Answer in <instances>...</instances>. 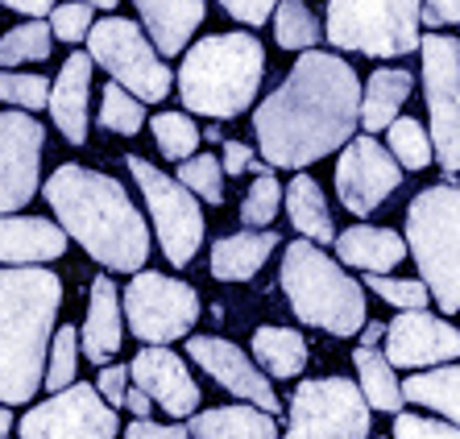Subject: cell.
<instances>
[{
    "instance_id": "6da1fadb",
    "label": "cell",
    "mask_w": 460,
    "mask_h": 439,
    "mask_svg": "<svg viewBox=\"0 0 460 439\" xmlns=\"http://www.w3.org/2000/svg\"><path fill=\"white\" fill-rule=\"evenodd\" d=\"M361 100L365 87L353 63L328 50H303L290 75L257 104V150L274 171H303L357 137Z\"/></svg>"
},
{
    "instance_id": "7a4b0ae2",
    "label": "cell",
    "mask_w": 460,
    "mask_h": 439,
    "mask_svg": "<svg viewBox=\"0 0 460 439\" xmlns=\"http://www.w3.org/2000/svg\"><path fill=\"white\" fill-rule=\"evenodd\" d=\"M42 191L54 220L84 245L87 258L104 269L141 274V261L150 258V224L112 174L66 162L46 179Z\"/></svg>"
},
{
    "instance_id": "3957f363",
    "label": "cell",
    "mask_w": 460,
    "mask_h": 439,
    "mask_svg": "<svg viewBox=\"0 0 460 439\" xmlns=\"http://www.w3.org/2000/svg\"><path fill=\"white\" fill-rule=\"evenodd\" d=\"M63 282L46 266L0 269V402L22 407L46 386Z\"/></svg>"
},
{
    "instance_id": "277c9868",
    "label": "cell",
    "mask_w": 460,
    "mask_h": 439,
    "mask_svg": "<svg viewBox=\"0 0 460 439\" xmlns=\"http://www.w3.org/2000/svg\"><path fill=\"white\" fill-rule=\"evenodd\" d=\"M266 75V46L253 33H212L195 42L179 66V96L187 112L233 120L253 104Z\"/></svg>"
},
{
    "instance_id": "5b68a950",
    "label": "cell",
    "mask_w": 460,
    "mask_h": 439,
    "mask_svg": "<svg viewBox=\"0 0 460 439\" xmlns=\"http://www.w3.org/2000/svg\"><path fill=\"white\" fill-rule=\"evenodd\" d=\"M279 282L287 290L290 311L307 328H323L328 336H357L369 323L361 282L315 241H290L282 253Z\"/></svg>"
},
{
    "instance_id": "8992f818",
    "label": "cell",
    "mask_w": 460,
    "mask_h": 439,
    "mask_svg": "<svg viewBox=\"0 0 460 439\" xmlns=\"http://www.w3.org/2000/svg\"><path fill=\"white\" fill-rule=\"evenodd\" d=\"M407 245L444 315L460 311V182H436L407 207Z\"/></svg>"
},
{
    "instance_id": "52a82bcc",
    "label": "cell",
    "mask_w": 460,
    "mask_h": 439,
    "mask_svg": "<svg viewBox=\"0 0 460 439\" xmlns=\"http://www.w3.org/2000/svg\"><path fill=\"white\" fill-rule=\"evenodd\" d=\"M428 0H328L323 38L336 50H357L369 58H398L419 50Z\"/></svg>"
},
{
    "instance_id": "ba28073f",
    "label": "cell",
    "mask_w": 460,
    "mask_h": 439,
    "mask_svg": "<svg viewBox=\"0 0 460 439\" xmlns=\"http://www.w3.org/2000/svg\"><path fill=\"white\" fill-rule=\"evenodd\" d=\"M87 54L96 58V66H104L112 75V83L128 87L146 104H158V100L171 96L174 75L171 66L162 63L146 25L128 22V17H104L87 33Z\"/></svg>"
},
{
    "instance_id": "9c48e42d",
    "label": "cell",
    "mask_w": 460,
    "mask_h": 439,
    "mask_svg": "<svg viewBox=\"0 0 460 439\" xmlns=\"http://www.w3.org/2000/svg\"><path fill=\"white\" fill-rule=\"evenodd\" d=\"M128 174L146 195V207L154 215V233H158V245L166 253L174 269H187L191 258L204 245V207H199V195L187 191L179 179L162 174L154 162L128 154Z\"/></svg>"
},
{
    "instance_id": "30bf717a",
    "label": "cell",
    "mask_w": 460,
    "mask_h": 439,
    "mask_svg": "<svg viewBox=\"0 0 460 439\" xmlns=\"http://www.w3.org/2000/svg\"><path fill=\"white\" fill-rule=\"evenodd\" d=\"M369 402L349 377H311L290 394L287 439H369Z\"/></svg>"
},
{
    "instance_id": "8fae6325",
    "label": "cell",
    "mask_w": 460,
    "mask_h": 439,
    "mask_svg": "<svg viewBox=\"0 0 460 439\" xmlns=\"http://www.w3.org/2000/svg\"><path fill=\"white\" fill-rule=\"evenodd\" d=\"M199 320V290L179 278L141 269L125 286V323L141 344H166L182 340Z\"/></svg>"
},
{
    "instance_id": "7c38bea8",
    "label": "cell",
    "mask_w": 460,
    "mask_h": 439,
    "mask_svg": "<svg viewBox=\"0 0 460 439\" xmlns=\"http://www.w3.org/2000/svg\"><path fill=\"white\" fill-rule=\"evenodd\" d=\"M423 92L431 108V141L444 174L460 171V42L444 33H423Z\"/></svg>"
},
{
    "instance_id": "4fadbf2b",
    "label": "cell",
    "mask_w": 460,
    "mask_h": 439,
    "mask_svg": "<svg viewBox=\"0 0 460 439\" xmlns=\"http://www.w3.org/2000/svg\"><path fill=\"white\" fill-rule=\"evenodd\" d=\"M22 439H117L120 418L96 386L75 382L22 415Z\"/></svg>"
},
{
    "instance_id": "5bb4252c",
    "label": "cell",
    "mask_w": 460,
    "mask_h": 439,
    "mask_svg": "<svg viewBox=\"0 0 460 439\" xmlns=\"http://www.w3.org/2000/svg\"><path fill=\"white\" fill-rule=\"evenodd\" d=\"M398 182H402V166L382 141H374V133H357L341 150L336 195L353 215L377 212L390 199V191H398Z\"/></svg>"
},
{
    "instance_id": "9a60e30c",
    "label": "cell",
    "mask_w": 460,
    "mask_h": 439,
    "mask_svg": "<svg viewBox=\"0 0 460 439\" xmlns=\"http://www.w3.org/2000/svg\"><path fill=\"white\" fill-rule=\"evenodd\" d=\"M46 129L33 117L0 112V215H17L42 187Z\"/></svg>"
},
{
    "instance_id": "2e32d148",
    "label": "cell",
    "mask_w": 460,
    "mask_h": 439,
    "mask_svg": "<svg viewBox=\"0 0 460 439\" xmlns=\"http://www.w3.org/2000/svg\"><path fill=\"white\" fill-rule=\"evenodd\" d=\"M187 356H191L208 377H216L228 394L245 398L249 407H261L270 415H279L282 402L270 386V373L257 361H249L245 348H236L233 340H220V336H187Z\"/></svg>"
},
{
    "instance_id": "e0dca14e",
    "label": "cell",
    "mask_w": 460,
    "mask_h": 439,
    "mask_svg": "<svg viewBox=\"0 0 460 439\" xmlns=\"http://www.w3.org/2000/svg\"><path fill=\"white\" fill-rule=\"evenodd\" d=\"M385 356L394 369H439L460 361V328L428 311H402L385 328Z\"/></svg>"
},
{
    "instance_id": "ac0fdd59",
    "label": "cell",
    "mask_w": 460,
    "mask_h": 439,
    "mask_svg": "<svg viewBox=\"0 0 460 439\" xmlns=\"http://www.w3.org/2000/svg\"><path fill=\"white\" fill-rule=\"evenodd\" d=\"M128 369H133V386L146 390L171 418L199 415V386L187 373V361L179 353L162 348V344H146Z\"/></svg>"
},
{
    "instance_id": "d6986e66",
    "label": "cell",
    "mask_w": 460,
    "mask_h": 439,
    "mask_svg": "<svg viewBox=\"0 0 460 439\" xmlns=\"http://www.w3.org/2000/svg\"><path fill=\"white\" fill-rule=\"evenodd\" d=\"M66 228L42 215H0V266L22 269L58 261L66 253Z\"/></svg>"
},
{
    "instance_id": "ffe728a7",
    "label": "cell",
    "mask_w": 460,
    "mask_h": 439,
    "mask_svg": "<svg viewBox=\"0 0 460 439\" xmlns=\"http://www.w3.org/2000/svg\"><path fill=\"white\" fill-rule=\"evenodd\" d=\"M120 307H125V294L117 290V282L100 274L92 278V294H87V320L79 328V340H84V356L92 364H108L112 353H120V340H125V328L120 323Z\"/></svg>"
},
{
    "instance_id": "44dd1931",
    "label": "cell",
    "mask_w": 460,
    "mask_h": 439,
    "mask_svg": "<svg viewBox=\"0 0 460 439\" xmlns=\"http://www.w3.org/2000/svg\"><path fill=\"white\" fill-rule=\"evenodd\" d=\"M92 66L96 58L92 54H71L58 71L50 87V117L54 129L63 133L71 145H84L87 141V92H92Z\"/></svg>"
},
{
    "instance_id": "7402d4cb",
    "label": "cell",
    "mask_w": 460,
    "mask_h": 439,
    "mask_svg": "<svg viewBox=\"0 0 460 439\" xmlns=\"http://www.w3.org/2000/svg\"><path fill=\"white\" fill-rule=\"evenodd\" d=\"M407 253H411L407 236L390 233V228L357 224L336 236V258H341L344 266L365 269V274H390L398 261H407Z\"/></svg>"
},
{
    "instance_id": "603a6c76",
    "label": "cell",
    "mask_w": 460,
    "mask_h": 439,
    "mask_svg": "<svg viewBox=\"0 0 460 439\" xmlns=\"http://www.w3.org/2000/svg\"><path fill=\"white\" fill-rule=\"evenodd\" d=\"M141 13V25L150 33L158 54H182L187 38L204 25V0H133Z\"/></svg>"
},
{
    "instance_id": "cb8c5ba5",
    "label": "cell",
    "mask_w": 460,
    "mask_h": 439,
    "mask_svg": "<svg viewBox=\"0 0 460 439\" xmlns=\"http://www.w3.org/2000/svg\"><path fill=\"white\" fill-rule=\"evenodd\" d=\"M279 249V233L270 228H245V233L220 236L212 245V278L216 282H249Z\"/></svg>"
},
{
    "instance_id": "d4e9b609",
    "label": "cell",
    "mask_w": 460,
    "mask_h": 439,
    "mask_svg": "<svg viewBox=\"0 0 460 439\" xmlns=\"http://www.w3.org/2000/svg\"><path fill=\"white\" fill-rule=\"evenodd\" d=\"M195 439H279V423L261 407H216L187 418Z\"/></svg>"
},
{
    "instance_id": "484cf974",
    "label": "cell",
    "mask_w": 460,
    "mask_h": 439,
    "mask_svg": "<svg viewBox=\"0 0 460 439\" xmlns=\"http://www.w3.org/2000/svg\"><path fill=\"white\" fill-rule=\"evenodd\" d=\"M287 220L303 233V241H315V245H336V236H341L332 224V212H328L320 182L303 171L287 187Z\"/></svg>"
},
{
    "instance_id": "4316f807",
    "label": "cell",
    "mask_w": 460,
    "mask_h": 439,
    "mask_svg": "<svg viewBox=\"0 0 460 439\" xmlns=\"http://www.w3.org/2000/svg\"><path fill=\"white\" fill-rule=\"evenodd\" d=\"M411 71H398V66H382L369 75L365 83V100H361V129L365 133H377V129H390L402 112L411 96Z\"/></svg>"
},
{
    "instance_id": "83f0119b",
    "label": "cell",
    "mask_w": 460,
    "mask_h": 439,
    "mask_svg": "<svg viewBox=\"0 0 460 439\" xmlns=\"http://www.w3.org/2000/svg\"><path fill=\"white\" fill-rule=\"evenodd\" d=\"M353 364H357V386H361L365 402L374 410H385V415H402V402H407V394H402V382L394 377V364H390V356L377 353V348H357L353 353Z\"/></svg>"
},
{
    "instance_id": "f1b7e54d",
    "label": "cell",
    "mask_w": 460,
    "mask_h": 439,
    "mask_svg": "<svg viewBox=\"0 0 460 439\" xmlns=\"http://www.w3.org/2000/svg\"><path fill=\"white\" fill-rule=\"evenodd\" d=\"M253 361L270 377H299L307 369V340L295 328H257L253 332Z\"/></svg>"
},
{
    "instance_id": "f546056e",
    "label": "cell",
    "mask_w": 460,
    "mask_h": 439,
    "mask_svg": "<svg viewBox=\"0 0 460 439\" xmlns=\"http://www.w3.org/2000/svg\"><path fill=\"white\" fill-rule=\"evenodd\" d=\"M402 394H407V402L436 410V415H444L448 423L460 427V364H439V369L407 377Z\"/></svg>"
},
{
    "instance_id": "4dcf8cb0",
    "label": "cell",
    "mask_w": 460,
    "mask_h": 439,
    "mask_svg": "<svg viewBox=\"0 0 460 439\" xmlns=\"http://www.w3.org/2000/svg\"><path fill=\"white\" fill-rule=\"evenodd\" d=\"M385 150L398 158L402 171H423L436 162V141H431V129H423L419 120L398 117L390 129H385Z\"/></svg>"
},
{
    "instance_id": "1f68e13d",
    "label": "cell",
    "mask_w": 460,
    "mask_h": 439,
    "mask_svg": "<svg viewBox=\"0 0 460 439\" xmlns=\"http://www.w3.org/2000/svg\"><path fill=\"white\" fill-rule=\"evenodd\" d=\"M50 22H25L0 38V71H9L17 63H42L50 58Z\"/></svg>"
},
{
    "instance_id": "d6a6232c",
    "label": "cell",
    "mask_w": 460,
    "mask_h": 439,
    "mask_svg": "<svg viewBox=\"0 0 460 439\" xmlns=\"http://www.w3.org/2000/svg\"><path fill=\"white\" fill-rule=\"evenodd\" d=\"M100 129L120 133V137H133V133L146 129V100H137L128 87L108 83L104 100H100Z\"/></svg>"
},
{
    "instance_id": "836d02e7",
    "label": "cell",
    "mask_w": 460,
    "mask_h": 439,
    "mask_svg": "<svg viewBox=\"0 0 460 439\" xmlns=\"http://www.w3.org/2000/svg\"><path fill=\"white\" fill-rule=\"evenodd\" d=\"M320 22L315 13L303 4V0H282L279 13H274V38H279L282 50H311L320 42Z\"/></svg>"
},
{
    "instance_id": "e575fe53",
    "label": "cell",
    "mask_w": 460,
    "mask_h": 439,
    "mask_svg": "<svg viewBox=\"0 0 460 439\" xmlns=\"http://www.w3.org/2000/svg\"><path fill=\"white\" fill-rule=\"evenodd\" d=\"M150 129H154V141H158L162 158H171V162L195 158V145H199V137H204L187 112H158Z\"/></svg>"
},
{
    "instance_id": "d590c367",
    "label": "cell",
    "mask_w": 460,
    "mask_h": 439,
    "mask_svg": "<svg viewBox=\"0 0 460 439\" xmlns=\"http://www.w3.org/2000/svg\"><path fill=\"white\" fill-rule=\"evenodd\" d=\"M79 353H84V340H79V328H58L50 344V361H46V390L58 394V390L75 386V369H79Z\"/></svg>"
},
{
    "instance_id": "8d00e7d4",
    "label": "cell",
    "mask_w": 460,
    "mask_h": 439,
    "mask_svg": "<svg viewBox=\"0 0 460 439\" xmlns=\"http://www.w3.org/2000/svg\"><path fill=\"white\" fill-rule=\"evenodd\" d=\"M179 182L204 204H225V162L212 154H195V158L179 162Z\"/></svg>"
},
{
    "instance_id": "74e56055",
    "label": "cell",
    "mask_w": 460,
    "mask_h": 439,
    "mask_svg": "<svg viewBox=\"0 0 460 439\" xmlns=\"http://www.w3.org/2000/svg\"><path fill=\"white\" fill-rule=\"evenodd\" d=\"M282 187H279V179L274 174H261V179L249 187V195L241 199V224L245 228H266V224H274V215H279V207H282Z\"/></svg>"
},
{
    "instance_id": "f35d334b",
    "label": "cell",
    "mask_w": 460,
    "mask_h": 439,
    "mask_svg": "<svg viewBox=\"0 0 460 439\" xmlns=\"http://www.w3.org/2000/svg\"><path fill=\"white\" fill-rule=\"evenodd\" d=\"M365 286L374 290L377 299L394 303L398 311H423L431 299V290L423 278H385V274H365Z\"/></svg>"
},
{
    "instance_id": "ab89813d",
    "label": "cell",
    "mask_w": 460,
    "mask_h": 439,
    "mask_svg": "<svg viewBox=\"0 0 460 439\" xmlns=\"http://www.w3.org/2000/svg\"><path fill=\"white\" fill-rule=\"evenodd\" d=\"M0 104H17V108H25V112H33V108H50V83H46V75L0 71Z\"/></svg>"
},
{
    "instance_id": "60d3db41",
    "label": "cell",
    "mask_w": 460,
    "mask_h": 439,
    "mask_svg": "<svg viewBox=\"0 0 460 439\" xmlns=\"http://www.w3.org/2000/svg\"><path fill=\"white\" fill-rule=\"evenodd\" d=\"M92 4L84 0H66V4H54L50 13V30L58 42H87V33H92Z\"/></svg>"
},
{
    "instance_id": "b9f144b4",
    "label": "cell",
    "mask_w": 460,
    "mask_h": 439,
    "mask_svg": "<svg viewBox=\"0 0 460 439\" xmlns=\"http://www.w3.org/2000/svg\"><path fill=\"white\" fill-rule=\"evenodd\" d=\"M394 439H460V427L456 423H439V418H423V415H398Z\"/></svg>"
},
{
    "instance_id": "7bdbcfd3",
    "label": "cell",
    "mask_w": 460,
    "mask_h": 439,
    "mask_svg": "<svg viewBox=\"0 0 460 439\" xmlns=\"http://www.w3.org/2000/svg\"><path fill=\"white\" fill-rule=\"evenodd\" d=\"M96 390L104 394L108 407L120 410L125 407V398H128V390H133V369H128V364H104L100 377H96Z\"/></svg>"
},
{
    "instance_id": "ee69618b",
    "label": "cell",
    "mask_w": 460,
    "mask_h": 439,
    "mask_svg": "<svg viewBox=\"0 0 460 439\" xmlns=\"http://www.w3.org/2000/svg\"><path fill=\"white\" fill-rule=\"evenodd\" d=\"M220 4H225V13H233L241 25H253L257 30V25H266L270 17L279 13L282 0H220Z\"/></svg>"
},
{
    "instance_id": "f6af8a7d",
    "label": "cell",
    "mask_w": 460,
    "mask_h": 439,
    "mask_svg": "<svg viewBox=\"0 0 460 439\" xmlns=\"http://www.w3.org/2000/svg\"><path fill=\"white\" fill-rule=\"evenodd\" d=\"M125 439H195L187 423H150V418H133L125 427Z\"/></svg>"
},
{
    "instance_id": "bcb514c9",
    "label": "cell",
    "mask_w": 460,
    "mask_h": 439,
    "mask_svg": "<svg viewBox=\"0 0 460 439\" xmlns=\"http://www.w3.org/2000/svg\"><path fill=\"white\" fill-rule=\"evenodd\" d=\"M220 162H225V174H245L257 158H253V145H245V141H225L220 145Z\"/></svg>"
},
{
    "instance_id": "7dc6e473",
    "label": "cell",
    "mask_w": 460,
    "mask_h": 439,
    "mask_svg": "<svg viewBox=\"0 0 460 439\" xmlns=\"http://www.w3.org/2000/svg\"><path fill=\"white\" fill-rule=\"evenodd\" d=\"M423 25L436 30V25H460V0H428L423 4Z\"/></svg>"
},
{
    "instance_id": "c3c4849f",
    "label": "cell",
    "mask_w": 460,
    "mask_h": 439,
    "mask_svg": "<svg viewBox=\"0 0 460 439\" xmlns=\"http://www.w3.org/2000/svg\"><path fill=\"white\" fill-rule=\"evenodd\" d=\"M0 4L13 13H25L30 22H42L46 13H54V0H0Z\"/></svg>"
},
{
    "instance_id": "681fc988",
    "label": "cell",
    "mask_w": 460,
    "mask_h": 439,
    "mask_svg": "<svg viewBox=\"0 0 460 439\" xmlns=\"http://www.w3.org/2000/svg\"><path fill=\"white\" fill-rule=\"evenodd\" d=\"M125 407H128V415L150 418V410H154V398L146 394V390H141V386H133V390H128V398H125Z\"/></svg>"
},
{
    "instance_id": "f907efd6",
    "label": "cell",
    "mask_w": 460,
    "mask_h": 439,
    "mask_svg": "<svg viewBox=\"0 0 460 439\" xmlns=\"http://www.w3.org/2000/svg\"><path fill=\"white\" fill-rule=\"evenodd\" d=\"M382 336H385V323H365V328H361V344H365V348H374Z\"/></svg>"
},
{
    "instance_id": "816d5d0a",
    "label": "cell",
    "mask_w": 460,
    "mask_h": 439,
    "mask_svg": "<svg viewBox=\"0 0 460 439\" xmlns=\"http://www.w3.org/2000/svg\"><path fill=\"white\" fill-rule=\"evenodd\" d=\"M9 431H13V410L0 402V435H9Z\"/></svg>"
},
{
    "instance_id": "f5cc1de1",
    "label": "cell",
    "mask_w": 460,
    "mask_h": 439,
    "mask_svg": "<svg viewBox=\"0 0 460 439\" xmlns=\"http://www.w3.org/2000/svg\"><path fill=\"white\" fill-rule=\"evenodd\" d=\"M84 4H92V9H117V0H84Z\"/></svg>"
},
{
    "instance_id": "db71d44e",
    "label": "cell",
    "mask_w": 460,
    "mask_h": 439,
    "mask_svg": "<svg viewBox=\"0 0 460 439\" xmlns=\"http://www.w3.org/2000/svg\"><path fill=\"white\" fill-rule=\"evenodd\" d=\"M0 439H9V435H0Z\"/></svg>"
}]
</instances>
